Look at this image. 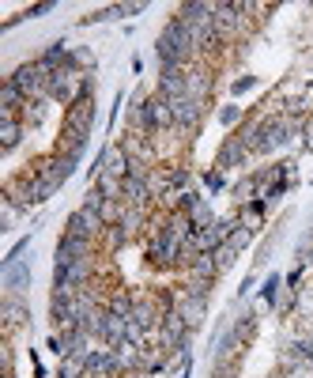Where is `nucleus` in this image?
<instances>
[{"mask_svg": "<svg viewBox=\"0 0 313 378\" xmlns=\"http://www.w3.org/2000/svg\"><path fill=\"white\" fill-rule=\"evenodd\" d=\"M155 57H159V68H189V64L197 61L192 27L174 15V20L162 27V34L155 38Z\"/></svg>", "mask_w": 313, "mask_h": 378, "instance_id": "f257e3e1", "label": "nucleus"}, {"mask_svg": "<svg viewBox=\"0 0 313 378\" xmlns=\"http://www.w3.org/2000/svg\"><path fill=\"white\" fill-rule=\"evenodd\" d=\"M294 140L287 117H283V110H272V114L261 117V155H272L280 152V147H287Z\"/></svg>", "mask_w": 313, "mask_h": 378, "instance_id": "f03ea898", "label": "nucleus"}, {"mask_svg": "<svg viewBox=\"0 0 313 378\" xmlns=\"http://www.w3.org/2000/svg\"><path fill=\"white\" fill-rule=\"evenodd\" d=\"M64 235L87 238V242H102V235H106V224H102V216H98L95 208H84V205H79V208L72 212L68 219H64Z\"/></svg>", "mask_w": 313, "mask_h": 378, "instance_id": "7ed1b4c3", "label": "nucleus"}, {"mask_svg": "<svg viewBox=\"0 0 313 378\" xmlns=\"http://www.w3.org/2000/svg\"><path fill=\"white\" fill-rule=\"evenodd\" d=\"M174 110V129L178 133H200V125H204V114H208V103H197V99H174L170 103Z\"/></svg>", "mask_w": 313, "mask_h": 378, "instance_id": "20e7f679", "label": "nucleus"}, {"mask_svg": "<svg viewBox=\"0 0 313 378\" xmlns=\"http://www.w3.org/2000/svg\"><path fill=\"white\" fill-rule=\"evenodd\" d=\"M185 87H189V99L211 106V95H215V72H211V64L192 61L185 68Z\"/></svg>", "mask_w": 313, "mask_h": 378, "instance_id": "39448f33", "label": "nucleus"}, {"mask_svg": "<svg viewBox=\"0 0 313 378\" xmlns=\"http://www.w3.org/2000/svg\"><path fill=\"white\" fill-rule=\"evenodd\" d=\"M87 257H98V242H87V238H76V235L61 231L53 265H76V261H87Z\"/></svg>", "mask_w": 313, "mask_h": 378, "instance_id": "423d86ee", "label": "nucleus"}, {"mask_svg": "<svg viewBox=\"0 0 313 378\" xmlns=\"http://www.w3.org/2000/svg\"><path fill=\"white\" fill-rule=\"evenodd\" d=\"M98 117V106H95V95H79L76 103L64 110V129H76V133H87L91 136V125Z\"/></svg>", "mask_w": 313, "mask_h": 378, "instance_id": "0eeeda50", "label": "nucleus"}, {"mask_svg": "<svg viewBox=\"0 0 313 378\" xmlns=\"http://www.w3.org/2000/svg\"><path fill=\"white\" fill-rule=\"evenodd\" d=\"M174 310L189 321V329H200V326H204V318H208V303L204 299H189L181 288H174Z\"/></svg>", "mask_w": 313, "mask_h": 378, "instance_id": "6e6552de", "label": "nucleus"}, {"mask_svg": "<svg viewBox=\"0 0 313 378\" xmlns=\"http://www.w3.org/2000/svg\"><path fill=\"white\" fill-rule=\"evenodd\" d=\"M155 95L174 103V99H185L189 87H185V68H159V87H155Z\"/></svg>", "mask_w": 313, "mask_h": 378, "instance_id": "1a4fd4ad", "label": "nucleus"}, {"mask_svg": "<svg viewBox=\"0 0 313 378\" xmlns=\"http://www.w3.org/2000/svg\"><path fill=\"white\" fill-rule=\"evenodd\" d=\"M87 152V133H76V129H61L57 144H53V155H64V159H84Z\"/></svg>", "mask_w": 313, "mask_h": 378, "instance_id": "9d476101", "label": "nucleus"}, {"mask_svg": "<svg viewBox=\"0 0 313 378\" xmlns=\"http://www.w3.org/2000/svg\"><path fill=\"white\" fill-rule=\"evenodd\" d=\"M121 201L128 208H155V197L147 189V178H125L121 182Z\"/></svg>", "mask_w": 313, "mask_h": 378, "instance_id": "9b49d317", "label": "nucleus"}, {"mask_svg": "<svg viewBox=\"0 0 313 378\" xmlns=\"http://www.w3.org/2000/svg\"><path fill=\"white\" fill-rule=\"evenodd\" d=\"M250 163V152H245L242 144L234 140V136H227L223 147H219V155H215V170H230V167H245Z\"/></svg>", "mask_w": 313, "mask_h": 378, "instance_id": "f8f14e48", "label": "nucleus"}, {"mask_svg": "<svg viewBox=\"0 0 313 378\" xmlns=\"http://www.w3.org/2000/svg\"><path fill=\"white\" fill-rule=\"evenodd\" d=\"M170 352H162V348H151V344H144L140 348V371L147 375H167L170 371Z\"/></svg>", "mask_w": 313, "mask_h": 378, "instance_id": "ddd939ff", "label": "nucleus"}, {"mask_svg": "<svg viewBox=\"0 0 313 378\" xmlns=\"http://www.w3.org/2000/svg\"><path fill=\"white\" fill-rule=\"evenodd\" d=\"M23 133H26V125L20 122V114H0V147L4 152H12L23 140Z\"/></svg>", "mask_w": 313, "mask_h": 378, "instance_id": "4468645a", "label": "nucleus"}, {"mask_svg": "<svg viewBox=\"0 0 313 378\" xmlns=\"http://www.w3.org/2000/svg\"><path fill=\"white\" fill-rule=\"evenodd\" d=\"M4 288H8V295H23L31 288V269H26V261L4 265Z\"/></svg>", "mask_w": 313, "mask_h": 378, "instance_id": "2eb2a0df", "label": "nucleus"}, {"mask_svg": "<svg viewBox=\"0 0 313 378\" xmlns=\"http://www.w3.org/2000/svg\"><path fill=\"white\" fill-rule=\"evenodd\" d=\"M4 321H8V333H12L15 326H26L31 321V310H26V303H23V295H8L4 299Z\"/></svg>", "mask_w": 313, "mask_h": 378, "instance_id": "dca6fc26", "label": "nucleus"}, {"mask_svg": "<svg viewBox=\"0 0 313 378\" xmlns=\"http://www.w3.org/2000/svg\"><path fill=\"white\" fill-rule=\"evenodd\" d=\"M23 106H26V95L4 76V84H0V114H20Z\"/></svg>", "mask_w": 313, "mask_h": 378, "instance_id": "f3484780", "label": "nucleus"}, {"mask_svg": "<svg viewBox=\"0 0 313 378\" xmlns=\"http://www.w3.org/2000/svg\"><path fill=\"white\" fill-rule=\"evenodd\" d=\"M132 307H136V291H128V288H114V291H109V299H106L109 314L132 318Z\"/></svg>", "mask_w": 313, "mask_h": 378, "instance_id": "a211bd4d", "label": "nucleus"}, {"mask_svg": "<svg viewBox=\"0 0 313 378\" xmlns=\"http://www.w3.org/2000/svg\"><path fill=\"white\" fill-rule=\"evenodd\" d=\"M185 276H197V280H219L223 272H219V265H215V254H197Z\"/></svg>", "mask_w": 313, "mask_h": 378, "instance_id": "6ab92c4d", "label": "nucleus"}, {"mask_svg": "<svg viewBox=\"0 0 313 378\" xmlns=\"http://www.w3.org/2000/svg\"><path fill=\"white\" fill-rule=\"evenodd\" d=\"M167 167V182L174 193H189L192 189V170L185 167V163H162Z\"/></svg>", "mask_w": 313, "mask_h": 378, "instance_id": "aec40b11", "label": "nucleus"}, {"mask_svg": "<svg viewBox=\"0 0 313 378\" xmlns=\"http://www.w3.org/2000/svg\"><path fill=\"white\" fill-rule=\"evenodd\" d=\"M128 242H132V238H128V231H125L121 224H114V227H106V235H102V242H98V246L106 250V257H114V254H121Z\"/></svg>", "mask_w": 313, "mask_h": 378, "instance_id": "412c9836", "label": "nucleus"}, {"mask_svg": "<svg viewBox=\"0 0 313 378\" xmlns=\"http://www.w3.org/2000/svg\"><path fill=\"white\" fill-rule=\"evenodd\" d=\"M189 219H192V227H197V231H208V227H215V212H211V205H208V197H200L197 205L189 208Z\"/></svg>", "mask_w": 313, "mask_h": 378, "instance_id": "4be33fe9", "label": "nucleus"}, {"mask_svg": "<svg viewBox=\"0 0 313 378\" xmlns=\"http://www.w3.org/2000/svg\"><path fill=\"white\" fill-rule=\"evenodd\" d=\"M125 212H128V205H125L121 197H109L106 205L98 208V216H102V224H106V227H114V224H121V219H125Z\"/></svg>", "mask_w": 313, "mask_h": 378, "instance_id": "5701e85b", "label": "nucleus"}, {"mask_svg": "<svg viewBox=\"0 0 313 378\" xmlns=\"http://www.w3.org/2000/svg\"><path fill=\"white\" fill-rule=\"evenodd\" d=\"M211 288H215V280H197V276H185V284H181V291L189 295V299H211Z\"/></svg>", "mask_w": 313, "mask_h": 378, "instance_id": "b1692460", "label": "nucleus"}, {"mask_svg": "<svg viewBox=\"0 0 313 378\" xmlns=\"http://www.w3.org/2000/svg\"><path fill=\"white\" fill-rule=\"evenodd\" d=\"M230 193H234L238 208H242V205H250V201L257 197V178H253V174H245V178H238V182H234V189H230Z\"/></svg>", "mask_w": 313, "mask_h": 378, "instance_id": "393cba45", "label": "nucleus"}, {"mask_svg": "<svg viewBox=\"0 0 313 378\" xmlns=\"http://www.w3.org/2000/svg\"><path fill=\"white\" fill-rule=\"evenodd\" d=\"M230 329H234V333L242 337V344H250V340H253V333H257V314H253V310H245V314L238 318Z\"/></svg>", "mask_w": 313, "mask_h": 378, "instance_id": "a878e982", "label": "nucleus"}, {"mask_svg": "<svg viewBox=\"0 0 313 378\" xmlns=\"http://www.w3.org/2000/svg\"><path fill=\"white\" fill-rule=\"evenodd\" d=\"M280 295H283V280H280V272H272L268 280H264V288H261V299L268 303V307L275 310V303H280Z\"/></svg>", "mask_w": 313, "mask_h": 378, "instance_id": "bb28decb", "label": "nucleus"}, {"mask_svg": "<svg viewBox=\"0 0 313 378\" xmlns=\"http://www.w3.org/2000/svg\"><path fill=\"white\" fill-rule=\"evenodd\" d=\"M20 122H23L26 129H38V125L45 122V106H42V103H26V106L20 110Z\"/></svg>", "mask_w": 313, "mask_h": 378, "instance_id": "cd10ccee", "label": "nucleus"}, {"mask_svg": "<svg viewBox=\"0 0 313 378\" xmlns=\"http://www.w3.org/2000/svg\"><path fill=\"white\" fill-rule=\"evenodd\" d=\"M219 122H223L227 129H238V125L245 122V110L234 106V103H227V106H219Z\"/></svg>", "mask_w": 313, "mask_h": 378, "instance_id": "c85d7f7f", "label": "nucleus"}, {"mask_svg": "<svg viewBox=\"0 0 313 378\" xmlns=\"http://www.w3.org/2000/svg\"><path fill=\"white\" fill-rule=\"evenodd\" d=\"M238 254H242V250H238L234 242H223V246H219V250H215V265H219V272H227L230 265L238 261Z\"/></svg>", "mask_w": 313, "mask_h": 378, "instance_id": "c756f323", "label": "nucleus"}, {"mask_svg": "<svg viewBox=\"0 0 313 378\" xmlns=\"http://www.w3.org/2000/svg\"><path fill=\"white\" fill-rule=\"evenodd\" d=\"M121 182H125V178H114V174H102V178L95 182V189H98V193H102V197L109 201V197H121Z\"/></svg>", "mask_w": 313, "mask_h": 378, "instance_id": "7c9ffc66", "label": "nucleus"}, {"mask_svg": "<svg viewBox=\"0 0 313 378\" xmlns=\"http://www.w3.org/2000/svg\"><path fill=\"white\" fill-rule=\"evenodd\" d=\"M238 371H242V359H215V371H211V378H234Z\"/></svg>", "mask_w": 313, "mask_h": 378, "instance_id": "2f4dec72", "label": "nucleus"}, {"mask_svg": "<svg viewBox=\"0 0 313 378\" xmlns=\"http://www.w3.org/2000/svg\"><path fill=\"white\" fill-rule=\"evenodd\" d=\"M310 257H313V231L302 235V238H298V250H294V261H298V265H306Z\"/></svg>", "mask_w": 313, "mask_h": 378, "instance_id": "473e14b6", "label": "nucleus"}, {"mask_svg": "<svg viewBox=\"0 0 313 378\" xmlns=\"http://www.w3.org/2000/svg\"><path fill=\"white\" fill-rule=\"evenodd\" d=\"M72 57H76V68H79V72L95 68V53H91L87 45H76V50H72Z\"/></svg>", "mask_w": 313, "mask_h": 378, "instance_id": "72a5a7b5", "label": "nucleus"}, {"mask_svg": "<svg viewBox=\"0 0 313 378\" xmlns=\"http://www.w3.org/2000/svg\"><path fill=\"white\" fill-rule=\"evenodd\" d=\"M26 250H31V235H26V238H20V242L12 246V254L4 257V265H15V261H23V254H26Z\"/></svg>", "mask_w": 313, "mask_h": 378, "instance_id": "f704fd0d", "label": "nucleus"}, {"mask_svg": "<svg viewBox=\"0 0 313 378\" xmlns=\"http://www.w3.org/2000/svg\"><path fill=\"white\" fill-rule=\"evenodd\" d=\"M204 186L211 189V193H219L227 186V178H223V170H204Z\"/></svg>", "mask_w": 313, "mask_h": 378, "instance_id": "c9c22d12", "label": "nucleus"}, {"mask_svg": "<svg viewBox=\"0 0 313 378\" xmlns=\"http://www.w3.org/2000/svg\"><path fill=\"white\" fill-rule=\"evenodd\" d=\"M102 205H106V197H102V193H98L95 186H91V189L84 193V208H95V212H98Z\"/></svg>", "mask_w": 313, "mask_h": 378, "instance_id": "e433bc0d", "label": "nucleus"}, {"mask_svg": "<svg viewBox=\"0 0 313 378\" xmlns=\"http://www.w3.org/2000/svg\"><path fill=\"white\" fill-rule=\"evenodd\" d=\"M257 87V76H238L234 84H230V91H234V95H245V91H253Z\"/></svg>", "mask_w": 313, "mask_h": 378, "instance_id": "4c0bfd02", "label": "nucleus"}, {"mask_svg": "<svg viewBox=\"0 0 313 378\" xmlns=\"http://www.w3.org/2000/svg\"><path fill=\"white\" fill-rule=\"evenodd\" d=\"M302 269H306V265H294V269L287 272V280H283L291 291H298V284H302Z\"/></svg>", "mask_w": 313, "mask_h": 378, "instance_id": "58836bf2", "label": "nucleus"}, {"mask_svg": "<svg viewBox=\"0 0 313 378\" xmlns=\"http://www.w3.org/2000/svg\"><path fill=\"white\" fill-rule=\"evenodd\" d=\"M283 378H313V367H310V363H302V367H294V371H287Z\"/></svg>", "mask_w": 313, "mask_h": 378, "instance_id": "ea45409f", "label": "nucleus"}, {"mask_svg": "<svg viewBox=\"0 0 313 378\" xmlns=\"http://www.w3.org/2000/svg\"><path fill=\"white\" fill-rule=\"evenodd\" d=\"M302 147H306V152H313V117L306 122V133H302Z\"/></svg>", "mask_w": 313, "mask_h": 378, "instance_id": "a19ab883", "label": "nucleus"}, {"mask_svg": "<svg viewBox=\"0 0 313 378\" xmlns=\"http://www.w3.org/2000/svg\"><path fill=\"white\" fill-rule=\"evenodd\" d=\"M45 348H49V352H53V356L61 359V333H53L49 340H45Z\"/></svg>", "mask_w": 313, "mask_h": 378, "instance_id": "79ce46f5", "label": "nucleus"}, {"mask_svg": "<svg viewBox=\"0 0 313 378\" xmlns=\"http://www.w3.org/2000/svg\"><path fill=\"white\" fill-rule=\"evenodd\" d=\"M253 284H257L253 276H245V280H242V288H238V295H250V288H253Z\"/></svg>", "mask_w": 313, "mask_h": 378, "instance_id": "37998d69", "label": "nucleus"}, {"mask_svg": "<svg viewBox=\"0 0 313 378\" xmlns=\"http://www.w3.org/2000/svg\"><path fill=\"white\" fill-rule=\"evenodd\" d=\"M45 12H53V4H38V8H31L26 15H45Z\"/></svg>", "mask_w": 313, "mask_h": 378, "instance_id": "c03bdc74", "label": "nucleus"}, {"mask_svg": "<svg viewBox=\"0 0 313 378\" xmlns=\"http://www.w3.org/2000/svg\"><path fill=\"white\" fill-rule=\"evenodd\" d=\"M84 378H121V375H84Z\"/></svg>", "mask_w": 313, "mask_h": 378, "instance_id": "a18cd8bd", "label": "nucleus"}]
</instances>
